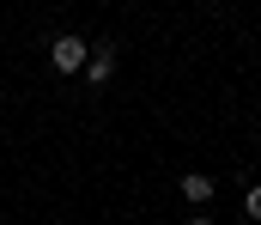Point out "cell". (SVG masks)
Listing matches in <instances>:
<instances>
[{
  "instance_id": "obj_1",
  "label": "cell",
  "mask_w": 261,
  "mask_h": 225,
  "mask_svg": "<svg viewBox=\"0 0 261 225\" xmlns=\"http://www.w3.org/2000/svg\"><path fill=\"white\" fill-rule=\"evenodd\" d=\"M85 61H91V43H85V37L67 31V37L49 43V67H55V73H85Z\"/></svg>"
},
{
  "instance_id": "obj_5",
  "label": "cell",
  "mask_w": 261,
  "mask_h": 225,
  "mask_svg": "<svg viewBox=\"0 0 261 225\" xmlns=\"http://www.w3.org/2000/svg\"><path fill=\"white\" fill-rule=\"evenodd\" d=\"M189 225H213V219H206V213H195V219H189Z\"/></svg>"
},
{
  "instance_id": "obj_3",
  "label": "cell",
  "mask_w": 261,
  "mask_h": 225,
  "mask_svg": "<svg viewBox=\"0 0 261 225\" xmlns=\"http://www.w3.org/2000/svg\"><path fill=\"white\" fill-rule=\"evenodd\" d=\"M182 201H195V207H206V201H213V177H200V170H189V177H182Z\"/></svg>"
},
{
  "instance_id": "obj_4",
  "label": "cell",
  "mask_w": 261,
  "mask_h": 225,
  "mask_svg": "<svg viewBox=\"0 0 261 225\" xmlns=\"http://www.w3.org/2000/svg\"><path fill=\"white\" fill-rule=\"evenodd\" d=\"M243 213H249V219H261V183H249V195H243Z\"/></svg>"
},
{
  "instance_id": "obj_2",
  "label": "cell",
  "mask_w": 261,
  "mask_h": 225,
  "mask_svg": "<svg viewBox=\"0 0 261 225\" xmlns=\"http://www.w3.org/2000/svg\"><path fill=\"white\" fill-rule=\"evenodd\" d=\"M85 79H91V85H110V79H116V43H97V49H91Z\"/></svg>"
}]
</instances>
